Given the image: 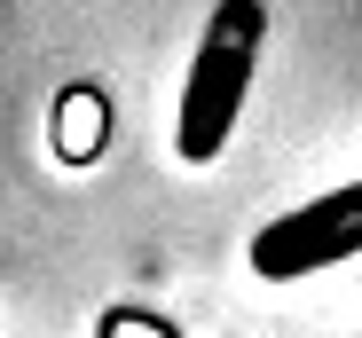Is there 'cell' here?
Returning a JSON list of instances; mask_svg holds the SVG:
<instances>
[{
	"instance_id": "7a4b0ae2",
	"label": "cell",
	"mask_w": 362,
	"mask_h": 338,
	"mask_svg": "<svg viewBox=\"0 0 362 338\" xmlns=\"http://www.w3.org/2000/svg\"><path fill=\"white\" fill-rule=\"evenodd\" d=\"M339 260H362V181L268 220L252 236V275H268V284H299V275H323Z\"/></svg>"
},
{
	"instance_id": "6da1fadb",
	"label": "cell",
	"mask_w": 362,
	"mask_h": 338,
	"mask_svg": "<svg viewBox=\"0 0 362 338\" xmlns=\"http://www.w3.org/2000/svg\"><path fill=\"white\" fill-rule=\"evenodd\" d=\"M260 40H268V8L260 0H221L197 55H189V79H181V110H173V150L181 165H213L236 134V110L252 95V64H260Z\"/></svg>"
}]
</instances>
